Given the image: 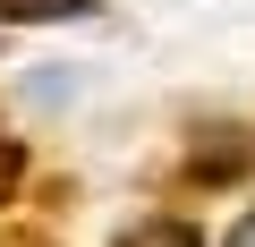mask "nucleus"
I'll use <instances>...</instances> for the list:
<instances>
[{
	"instance_id": "obj_1",
	"label": "nucleus",
	"mask_w": 255,
	"mask_h": 247,
	"mask_svg": "<svg viewBox=\"0 0 255 247\" xmlns=\"http://www.w3.org/2000/svg\"><path fill=\"white\" fill-rule=\"evenodd\" d=\"M94 17V0H0V26H77Z\"/></svg>"
},
{
	"instance_id": "obj_2",
	"label": "nucleus",
	"mask_w": 255,
	"mask_h": 247,
	"mask_svg": "<svg viewBox=\"0 0 255 247\" xmlns=\"http://www.w3.org/2000/svg\"><path fill=\"white\" fill-rule=\"evenodd\" d=\"M111 247H204V230L179 222V213H153V222H136V230H119Z\"/></svg>"
},
{
	"instance_id": "obj_3",
	"label": "nucleus",
	"mask_w": 255,
	"mask_h": 247,
	"mask_svg": "<svg viewBox=\"0 0 255 247\" xmlns=\"http://www.w3.org/2000/svg\"><path fill=\"white\" fill-rule=\"evenodd\" d=\"M17 188H26V145H17V137H0V205H9Z\"/></svg>"
},
{
	"instance_id": "obj_4",
	"label": "nucleus",
	"mask_w": 255,
	"mask_h": 247,
	"mask_svg": "<svg viewBox=\"0 0 255 247\" xmlns=\"http://www.w3.org/2000/svg\"><path fill=\"white\" fill-rule=\"evenodd\" d=\"M0 247H60L51 230H34V222H17V230H0Z\"/></svg>"
}]
</instances>
